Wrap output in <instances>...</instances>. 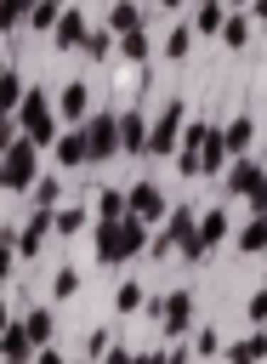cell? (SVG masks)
I'll return each instance as SVG.
<instances>
[{
	"instance_id": "43",
	"label": "cell",
	"mask_w": 267,
	"mask_h": 364,
	"mask_svg": "<svg viewBox=\"0 0 267 364\" xmlns=\"http://www.w3.org/2000/svg\"><path fill=\"white\" fill-rule=\"evenodd\" d=\"M165 6H176V0H165Z\"/></svg>"
},
{
	"instance_id": "34",
	"label": "cell",
	"mask_w": 267,
	"mask_h": 364,
	"mask_svg": "<svg viewBox=\"0 0 267 364\" xmlns=\"http://www.w3.org/2000/svg\"><path fill=\"white\" fill-rule=\"evenodd\" d=\"M165 364H193V347L187 341H165Z\"/></svg>"
},
{
	"instance_id": "10",
	"label": "cell",
	"mask_w": 267,
	"mask_h": 364,
	"mask_svg": "<svg viewBox=\"0 0 267 364\" xmlns=\"http://www.w3.org/2000/svg\"><path fill=\"white\" fill-rule=\"evenodd\" d=\"M34 341H28V330H23V318H11L6 330H0V364H34Z\"/></svg>"
},
{
	"instance_id": "4",
	"label": "cell",
	"mask_w": 267,
	"mask_h": 364,
	"mask_svg": "<svg viewBox=\"0 0 267 364\" xmlns=\"http://www.w3.org/2000/svg\"><path fill=\"white\" fill-rule=\"evenodd\" d=\"M165 239H170V250H182V262H205V256H210V250L199 245V216H193L187 205L165 210Z\"/></svg>"
},
{
	"instance_id": "26",
	"label": "cell",
	"mask_w": 267,
	"mask_h": 364,
	"mask_svg": "<svg viewBox=\"0 0 267 364\" xmlns=\"http://www.w3.org/2000/svg\"><path fill=\"white\" fill-rule=\"evenodd\" d=\"M17 102H23V80H17V68L0 63V108H17Z\"/></svg>"
},
{
	"instance_id": "9",
	"label": "cell",
	"mask_w": 267,
	"mask_h": 364,
	"mask_svg": "<svg viewBox=\"0 0 267 364\" xmlns=\"http://www.w3.org/2000/svg\"><path fill=\"white\" fill-rule=\"evenodd\" d=\"M176 131H182V102H170V108L159 114V125L148 131V154H159V159H165V154H176V142H182Z\"/></svg>"
},
{
	"instance_id": "11",
	"label": "cell",
	"mask_w": 267,
	"mask_h": 364,
	"mask_svg": "<svg viewBox=\"0 0 267 364\" xmlns=\"http://www.w3.org/2000/svg\"><path fill=\"white\" fill-rule=\"evenodd\" d=\"M45 233H51V210H34V216L23 222V233H17V256L34 262V256L45 250Z\"/></svg>"
},
{
	"instance_id": "25",
	"label": "cell",
	"mask_w": 267,
	"mask_h": 364,
	"mask_svg": "<svg viewBox=\"0 0 267 364\" xmlns=\"http://www.w3.org/2000/svg\"><path fill=\"white\" fill-rule=\"evenodd\" d=\"M114 216H125V193L119 188H102L97 193V222H114Z\"/></svg>"
},
{
	"instance_id": "40",
	"label": "cell",
	"mask_w": 267,
	"mask_h": 364,
	"mask_svg": "<svg viewBox=\"0 0 267 364\" xmlns=\"http://www.w3.org/2000/svg\"><path fill=\"white\" fill-rule=\"evenodd\" d=\"M136 364H165V347H148V353H136Z\"/></svg>"
},
{
	"instance_id": "24",
	"label": "cell",
	"mask_w": 267,
	"mask_h": 364,
	"mask_svg": "<svg viewBox=\"0 0 267 364\" xmlns=\"http://www.w3.org/2000/svg\"><path fill=\"white\" fill-rule=\"evenodd\" d=\"M85 108H91V91H85V85H68V91H62V114H68V119H91Z\"/></svg>"
},
{
	"instance_id": "35",
	"label": "cell",
	"mask_w": 267,
	"mask_h": 364,
	"mask_svg": "<svg viewBox=\"0 0 267 364\" xmlns=\"http://www.w3.org/2000/svg\"><path fill=\"white\" fill-rule=\"evenodd\" d=\"M28 23H34V28H51V23H57V6H51V0H40V6H34V17H28Z\"/></svg>"
},
{
	"instance_id": "19",
	"label": "cell",
	"mask_w": 267,
	"mask_h": 364,
	"mask_svg": "<svg viewBox=\"0 0 267 364\" xmlns=\"http://www.w3.org/2000/svg\"><path fill=\"white\" fill-rule=\"evenodd\" d=\"M28 193H34V210H57L62 182H57V176H34V188H28Z\"/></svg>"
},
{
	"instance_id": "20",
	"label": "cell",
	"mask_w": 267,
	"mask_h": 364,
	"mask_svg": "<svg viewBox=\"0 0 267 364\" xmlns=\"http://www.w3.org/2000/svg\"><path fill=\"white\" fill-rule=\"evenodd\" d=\"M85 216H91V210H80V205H68V210H51V233H62V239H74V233L85 228Z\"/></svg>"
},
{
	"instance_id": "27",
	"label": "cell",
	"mask_w": 267,
	"mask_h": 364,
	"mask_svg": "<svg viewBox=\"0 0 267 364\" xmlns=\"http://www.w3.org/2000/svg\"><path fill=\"white\" fill-rule=\"evenodd\" d=\"M11 267H17V233H11V228H0V284L11 279Z\"/></svg>"
},
{
	"instance_id": "21",
	"label": "cell",
	"mask_w": 267,
	"mask_h": 364,
	"mask_svg": "<svg viewBox=\"0 0 267 364\" xmlns=\"http://www.w3.org/2000/svg\"><path fill=\"white\" fill-rule=\"evenodd\" d=\"M148 301V290L136 284V279H119V290H114V313H136Z\"/></svg>"
},
{
	"instance_id": "14",
	"label": "cell",
	"mask_w": 267,
	"mask_h": 364,
	"mask_svg": "<svg viewBox=\"0 0 267 364\" xmlns=\"http://www.w3.org/2000/svg\"><path fill=\"white\" fill-rule=\"evenodd\" d=\"M57 165H68V171H80V165H91V148H85V131H74V136H62V142H57Z\"/></svg>"
},
{
	"instance_id": "7",
	"label": "cell",
	"mask_w": 267,
	"mask_h": 364,
	"mask_svg": "<svg viewBox=\"0 0 267 364\" xmlns=\"http://www.w3.org/2000/svg\"><path fill=\"white\" fill-rule=\"evenodd\" d=\"M125 210H131L136 222H148V228H153V222H165V210H170V205H165V193H159L153 182H136V188L125 193Z\"/></svg>"
},
{
	"instance_id": "33",
	"label": "cell",
	"mask_w": 267,
	"mask_h": 364,
	"mask_svg": "<svg viewBox=\"0 0 267 364\" xmlns=\"http://www.w3.org/2000/svg\"><path fill=\"white\" fill-rule=\"evenodd\" d=\"M23 11H28V0H0V28H11Z\"/></svg>"
},
{
	"instance_id": "28",
	"label": "cell",
	"mask_w": 267,
	"mask_h": 364,
	"mask_svg": "<svg viewBox=\"0 0 267 364\" xmlns=\"http://www.w3.org/2000/svg\"><path fill=\"white\" fill-rule=\"evenodd\" d=\"M108 347H114V330H85V358H91V364H102Z\"/></svg>"
},
{
	"instance_id": "42",
	"label": "cell",
	"mask_w": 267,
	"mask_h": 364,
	"mask_svg": "<svg viewBox=\"0 0 267 364\" xmlns=\"http://www.w3.org/2000/svg\"><path fill=\"white\" fill-rule=\"evenodd\" d=\"M261 28H267V0H261Z\"/></svg>"
},
{
	"instance_id": "6",
	"label": "cell",
	"mask_w": 267,
	"mask_h": 364,
	"mask_svg": "<svg viewBox=\"0 0 267 364\" xmlns=\"http://www.w3.org/2000/svg\"><path fill=\"white\" fill-rule=\"evenodd\" d=\"M85 148H91V165L114 159V154H119V119H114V114H91V119H85Z\"/></svg>"
},
{
	"instance_id": "18",
	"label": "cell",
	"mask_w": 267,
	"mask_h": 364,
	"mask_svg": "<svg viewBox=\"0 0 267 364\" xmlns=\"http://www.w3.org/2000/svg\"><path fill=\"white\" fill-rule=\"evenodd\" d=\"M239 250H244V256H261V250H267V216H250V222H244Z\"/></svg>"
},
{
	"instance_id": "37",
	"label": "cell",
	"mask_w": 267,
	"mask_h": 364,
	"mask_svg": "<svg viewBox=\"0 0 267 364\" xmlns=\"http://www.w3.org/2000/svg\"><path fill=\"white\" fill-rule=\"evenodd\" d=\"M17 142V125H11V108H0V148Z\"/></svg>"
},
{
	"instance_id": "29",
	"label": "cell",
	"mask_w": 267,
	"mask_h": 364,
	"mask_svg": "<svg viewBox=\"0 0 267 364\" xmlns=\"http://www.w3.org/2000/svg\"><path fill=\"white\" fill-rule=\"evenodd\" d=\"M114 28H119V34H131V28H142V11H136L131 0H119V6H114Z\"/></svg>"
},
{
	"instance_id": "22",
	"label": "cell",
	"mask_w": 267,
	"mask_h": 364,
	"mask_svg": "<svg viewBox=\"0 0 267 364\" xmlns=\"http://www.w3.org/2000/svg\"><path fill=\"white\" fill-rule=\"evenodd\" d=\"M250 136H256V125H250L244 114H239V119H233V125L222 131V142H227V154H244V148H250Z\"/></svg>"
},
{
	"instance_id": "3",
	"label": "cell",
	"mask_w": 267,
	"mask_h": 364,
	"mask_svg": "<svg viewBox=\"0 0 267 364\" xmlns=\"http://www.w3.org/2000/svg\"><path fill=\"white\" fill-rule=\"evenodd\" d=\"M34 176H40V142H28V136H17L6 154H0V188H34Z\"/></svg>"
},
{
	"instance_id": "23",
	"label": "cell",
	"mask_w": 267,
	"mask_h": 364,
	"mask_svg": "<svg viewBox=\"0 0 267 364\" xmlns=\"http://www.w3.org/2000/svg\"><path fill=\"white\" fill-rule=\"evenodd\" d=\"M80 296V267H57V279H51V301H74Z\"/></svg>"
},
{
	"instance_id": "13",
	"label": "cell",
	"mask_w": 267,
	"mask_h": 364,
	"mask_svg": "<svg viewBox=\"0 0 267 364\" xmlns=\"http://www.w3.org/2000/svg\"><path fill=\"white\" fill-rule=\"evenodd\" d=\"M23 330H28V341H34V347H51V336H57L51 307H28V313H23Z\"/></svg>"
},
{
	"instance_id": "38",
	"label": "cell",
	"mask_w": 267,
	"mask_h": 364,
	"mask_svg": "<svg viewBox=\"0 0 267 364\" xmlns=\"http://www.w3.org/2000/svg\"><path fill=\"white\" fill-rule=\"evenodd\" d=\"M102 364H136V353H131V347H119V341H114V347H108V353H102Z\"/></svg>"
},
{
	"instance_id": "32",
	"label": "cell",
	"mask_w": 267,
	"mask_h": 364,
	"mask_svg": "<svg viewBox=\"0 0 267 364\" xmlns=\"http://www.w3.org/2000/svg\"><path fill=\"white\" fill-rule=\"evenodd\" d=\"M125 57H136V63L148 57V34H142V28H131V34H125Z\"/></svg>"
},
{
	"instance_id": "16",
	"label": "cell",
	"mask_w": 267,
	"mask_h": 364,
	"mask_svg": "<svg viewBox=\"0 0 267 364\" xmlns=\"http://www.w3.org/2000/svg\"><path fill=\"white\" fill-rule=\"evenodd\" d=\"M222 239H227V210H205V216H199V245L216 250Z\"/></svg>"
},
{
	"instance_id": "31",
	"label": "cell",
	"mask_w": 267,
	"mask_h": 364,
	"mask_svg": "<svg viewBox=\"0 0 267 364\" xmlns=\"http://www.w3.org/2000/svg\"><path fill=\"white\" fill-rule=\"evenodd\" d=\"M244 313H250V324H267V284H261V290L244 301Z\"/></svg>"
},
{
	"instance_id": "8",
	"label": "cell",
	"mask_w": 267,
	"mask_h": 364,
	"mask_svg": "<svg viewBox=\"0 0 267 364\" xmlns=\"http://www.w3.org/2000/svg\"><path fill=\"white\" fill-rule=\"evenodd\" d=\"M222 364H267V324H256L250 336L222 347Z\"/></svg>"
},
{
	"instance_id": "5",
	"label": "cell",
	"mask_w": 267,
	"mask_h": 364,
	"mask_svg": "<svg viewBox=\"0 0 267 364\" xmlns=\"http://www.w3.org/2000/svg\"><path fill=\"white\" fill-rule=\"evenodd\" d=\"M17 119H23V136L28 142H51L57 136V119H51V102H45V91H23V102H17Z\"/></svg>"
},
{
	"instance_id": "39",
	"label": "cell",
	"mask_w": 267,
	"mask_h": 364,
	"mask_svg": "<svg viewBox=\"0 0 267 364\" xmlns=\"http://www.w3.org/2000/svg\"><path fill=\"white\" fill-rule=\"evenodd\" d=\"M34 364H68V358H62L57 347H40V353H34Z\"/></svg>"
},
{
	"instance_id": "41",
	"label": "cell",
	"mask_w": 267,
	"mask_h": 364,
	"mask_svg": "<svg viewBox=\"0 0 267 364\" xmlns=\"http://www.w3.org/2000/svg\"><path fill=\"white\" fill-rule=\"evenodd\" d=\"M11 318H17V313H11V307H6V301H0V330H6V324H11Z\"/></svg>"
},
{
	"instance_id": "17",
	"label": "cell",
	"mask_w": 267,
	"mask_h": 364,
	"mask_svg": "<svg viewBox=\"0 0 267 364\" xmlns=\"http://www.w3.org/2000/svg\"><path fill=\"white\" fill-rule=\"evenodd\" d=\"M187 347H193V358H216V353H222V336H216V324H193Z\"/></svg>"
},
{
	"instance_id": "15",
	"label": "cell",
	"mask_w": 267,
	"mask_h": 364,
	"mask_svg": "<svg viewBox=\"0 0 267 364\" xmlns=\"http://www.w3.org/2000/svg\"><path fill=\"white\" fill-rule=\"evenodd\" d=\"M261 176H267V171H261L256 159H239V165H227V193H250Z\"/></svg>"
},
{
	"instance_id": "30",
	"label": "cell",
	"mask_w": 267,
	"mask_h": 364,
	"mask_svg": "<svg viewBox=\"0 0 267 364\" xmlns=\"http://www.w3.org/2000/svg\"><path fill=\"white\" fill-rule=\"evenodd\" d=\"M57 40H62V46H85V28H80V17H74V11L62 17V28H57Z\"/></svg>"
},
{
	"instance_id": "12",
	"label": "cell",
	"mask_w": 267,
	"mask_h": 364,
	"mask_svg": "<svg viewBox=\"0 0 267 364\" xmlns=\"http://www.w3.org/2000/svg\"><path fill=\"white\" fill-rule=\"evenodd\" d=\"M119 154H148V125H142V114H119Z\"/></svg>"
},
{
	"instance_id": "2",
	"label": "cell",
	"mask_w": 267,
	"mask_h": 364,
	"mask_svg": "<svg viewBox=\"0 0 267 364\" xmlns=\"http://www.w3.org/2000/svg\"><path fill=\"white\" fill-rule=\"evenodd\" d=\"M193 324H199V301H193L187 284L170 290V296H159V336H165V341H187Z\"/></svg>"
},
{
	"instance_id": "36",
	"label": "cell",
	"mask_w": 267,
	"mask_h": 364,
	"mask_svg": "<svg viewBox=\"0 0 267 364\" xmlns=\"http://www.w3.org/2000/svg\"><path fill=\"white\" fill-rule=\"evenodd\" d=\"M187 46H193V34H187V28H176V34H170V40H165V51H170V57H182V51H187Z\"/></svg>"
},
{
	"instance_id": "1",
	"label": "cell",
	"mask_w": 267,
	"mask_h": 364,
	"mask_svg": "<svg viewBox=\"0 0 267 364\" xmlns=\"http://www.w3.org/2000/svg\"><path fill=\"white\" fill-rule=\"evenodd\" d=\"M91 250H97V262L125 267V262H136V256L148 250V222H136L131 210L114 216V222H97V228H91Z\"/></svg>"
}]
</instances>
